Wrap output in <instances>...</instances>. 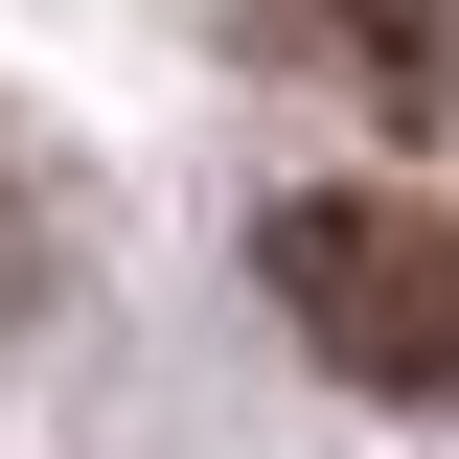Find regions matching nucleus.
<instances>
[{
  "mask_svg": "<svg viewBox=\"0 0 459 459\" xmlns=\"http://www.w3.org/2000/svg\"><path fill=\"white\" fill-rule=\"evenodd\" d=\"M253 276H276V322L322 344L344 391L459 413V230L413 207V184H299V207H253Z\"/></svg>",
  "mask_w": 459,
  "mask_h": 459,
  "instance_id": "obj_1",
  "label": "nucleus"
},
{
  "mask_svg": "<svg viewBox=\"0 0 459 459\" xmlns=\"http://www.w3.org/2000/svg\"><path fill=\"white\" fill-rule=\"evenodd\" d=\"M230 47H253V69H322V92L391 115V138L459 115V0H230Z\"/></svg>",
  "mask_w": 459,
  "mask_h": 459,
  "instance_id": "obj_2",
  "label": "nucleus"
},
{
  "mask_svg": "<svg viewBox=\"0 0 459 459\" xmlns=\"http://www.w3.org/2000/svg\"><path fill=\"white\" fill-rule=\"evenodd\" d=\"M23 276H47V230H23V161H0V322H23Z\"/></svg>",
  "mask_w": 459,
  "mask_h": 459,
  "instance_id": "obj_3",
  "label": "nucleus"
}]
</instances>
